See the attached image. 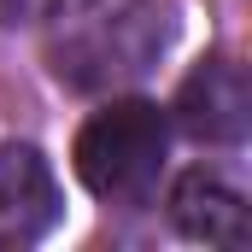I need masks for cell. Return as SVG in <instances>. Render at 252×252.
Instances as JSON below:
<instances>
[{
  "label": "cell",
  "mask_w": 252,
  "mask_h": 252,
  "mask_svg": "<svg viewBox=\"0 0 252 252\" xmlns=\"http://www.w3.org/2000/svg\"><path fill=\"white\" fill-rule=\"evenodd\" d=\"M176 35V18L164 0H124L112 12H94L82 24L64 30V41L53 47V70L70 88H118V82H135L147 76L153 64L164 59Z\"/></svg>",
  "instance_id": "7a4b0ae2"
},
{
  "label": "cell",
  "mask_w": 252,
  "mask_h": 252,
  "mask_svg": "<svg viewBox=\"0 0 252 252\" xmlns=\"http://www.w3.org/2000/svg\"><path fill=\"white\" fill-rule=\"evenodd\" d=\"M176 124L188 129L193 141L211 147H235L247 141L252 124V82L235 59H199L176 94Z\"/></svg>",
  "instance_id": "277c9868"
},
{
  "label": "cell",
  "mask_w": 252,
  "mask_h": 252,
  "mask_svg": "<svg viewBox=\"0 0 252 252\" xmlns=\"http://www.w3.org/2000/svg\"><path fill=\"white\" fill-rule=\"evenodd\" d=\"M170 223H176L188 241L229 247V252H241V247L252 241V229H247V199L229 188L223 176H211V170H188V176L170 188Z\"/></svg>",
  "instance_id": "5b68a950"
},
{
  "label": "cell",
  "mask_w": 252,
  "mask_h": 252,
  "mask_svg": "<svg viewBox=\"0 0 252 252\" xmlns=\"http://www.w3.org/2000/svg\"><path fill=\"white\" fill-rule=\"evenodd\" d=\"M64 217L53 164L30 141H0V252L35 247Z\"/></svg>",
  "instance_id": "3957f363"
},
{
  "label": "cell",
  "mask_w": 252,
  "mask_h": 252,
  "mask_svg": "<svg viewBox=\"0 0 252 252\" xmlns=\"http://www.w3.org/2000/svg\"><path fill=\"white\" fill-rule=\"evenodd\" d=\"M88 0H0V24H35V18H64L82 12Z\"/></svg>",
  "instance_id": "8992f818"
},
{
  "label": "cell",
  "mask_w": 252,
  "mask_h": 252,
  "mask_svg": "<svg viewBox=\"0 0 252 252\" xmlns=\"http://www.w3.org/2000/svg\"><path fill=\"white\" fill-rule=\"evenodd\" d=\"M170 153V124L153 100H112L76 129V176L94 199L112 205H141L158 188Z\"/></svg>",
  "instance_id": "6da1fadb"
}]
</instances>
